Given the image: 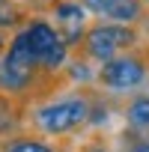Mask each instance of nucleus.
<instances>
[{"mask_svg":"<svg viewBox=\"0 0 149 152\" xmlns=\"http://www.w3.org/2000/svg\"><path fill=\"white\" fill-rule=\"evenodd\" d=\"M0 3H3V0H0Z\"/></svg>","mask_w":149,"mask_h":152,"instance_id":"2eb2a0df","label":"nucleus"},{"mask_svg":"<svg viewBox=\"0 0 149 152\" xmlns=\"http://www.w3.org/2000/svg\"><path fill=\"white\" fill-rule=\"evenodd\" d=\"M90 104H93V87L78 90H54L33 102L27 107V128L45 137H72L81 128H90Z\"/></svg>","mask_w":149,"mask_h":152,"instance_id":"f257e3e1","label":"nucleus"},{"mask_svg":"<svg viewBox=\"0 0 149 152\" xmlns=\"http://www.w3.org/2000/svg\"><path fill=\"white\" fill-rule=\"evenodd\" d=\"M0 152H66V149L51 143L45 134L18 131V134H9L6 140H0Z\"/></svg>","mask_w":149,"mask_h":152,"instance_id":"423d86ee","label":"nucleus"},{"mask_svg":"<svg viewBox=\"0 0 149 152\" xmlns=\"http://www.w3.org/2000/svg\"><path fill=\"white\" fill-rule=\"evenodd\" d=\"M6 48H9V36H6L3 30H0V57L6 54Z\"/></svg>","mask_w":149,"mask_h":152,"instance_id":"ddd939ff","label":"nucleus"},{"mask_svg":"<svg viewBox=\"0 0 149 152\" xmlns=\"http://www.w3.org/2000/svg\"><path fill=\"white\" fill-rule=\"evenodd\" d=\"M122 116L134 134L149 137V93H131V99L122 104Z\"/></svg>","mask_w":149,"mask_h":152,"instance_id":"6e6552de","label":"nucleus"},{"mask_svg":"<svg viewBox=\"0 0 149 152\" xmlns=\"http://www.w3.org/2000/svg\"><path fill=\"white\" fill-rule=\"evenodd\" d=\"M87 15L90 12L84 9L81 0H51V3H48V18L54 21V27L60 30L63 42L72 51L81 45V39H84V33L90 27V18Z\"/></svg>","mask_w":149,"mask_h":152,"instance_id":"39448f33","label":"nucleus"},{"mask_svg":"<svg viewBox=\"0 0 149 152\" xmlns=\"http://www.w3.org/2000/svg\"><path fill=\"white\" fill-rule=\"evenodd\" d=\"M143 3H146V6H149V0H143Z\"/></svg>","mask_w":149,"mask_h":152,"instance_id":"4468645a","label":"nucleus"},{"mask_svg":"<svg viewBox=\"0 0 149 152\" xmlns=\"http://www.w3.org/2000/svg\"><path fill=\"white\" fill-rule=\"evenodd\" d=\"M24 30H27L36 66L42 72H48V75H63V69H66V63L72 57V48L63 42V36L54 27V21L45 18V15H39V12H33L27 18Z\"/></svg>","mask_w":149,"mask_h":152,"instance_id":"20e7f679","label":"nucleus"},{"mask_svg":"<svg viewBox=\"0 0 149 152\" xmlns=\"http://www.w3.org/2000/svg\"><path fill=\"white\" fill-rule=\"evenodd\" d=\"M140 42H143V36H140V30H137L134 24H119V21L102 18V21H93V24L87 27L81 45L74 48V51H81V54H84L87 60H93V63H107V60H113L116 54L137 48Z\"/></svg>","mask_w":149,"mask_h":152,"instance_id":"7ed1b4c3","label":"nucleus"},{"mask_svg":"<svg viewBox=\"0 0 149 152\" xmlns=\"http://www.w3.org/2000/svg\"><path fill=\"white\" fill-rule=\"evenodd\" d=\"M107 21H119V24H143L149 18V6L143 0H110L107 3V12H104Z\"/></svg>","mask_w":149,"mask_h":152,"instance_id":"1a4fd4ad","label":"nucleus"},{"mask_svg":"<svg viewBox=\"0 0 149 152\" xmlns=\"http://www.w3.org/2000/svg\"><path fill=\"white\" fill-rule=\"evenodd\" d=\"M96 84L110 96H131L149 87V45H137L131 51L116 54L107 63H99Z\"/></svg>","mask_w":149,"mask_h":152,"instance_id":"f03ea898","label":"nucleus"},{"mask_svg":"<svg viewBox=\"0 0 149 152\" xmlns=\"http://www.w3.org/2000/svg\"><path fill=\"white\" fill-rule=\"evenodd\" d=\"M27 128V104L0 93V137H9Z\"/></svg>","mask_w":149,"mask_h":152,"instance_id":"0eeeda50","label":"nucleus"},{"mask_svg":"<svg viewBox=\"0 0 149 152\" xmlns=\"http://www.w3.org/2000/svg\"><path fill=\"white\" fill-rule=\"evenodd\" d=\"M128 134L134 137V143H128V146H125V152H149V140H146V137H140V134H134L131 128H128Z\"/></svg>","mask_w":149,"mask_h":152,"instance_id":"f8f14e48","label":"nucleus"},{"mask_svg":"<svg viewBox=\"0 0 149 152\" xmlns=\"http://www.w3.org/2000/svg\"><path fill=\"white\" fill-rule=\"evenodd\" d=\"M78 152H116V149L110 146V140H107L104 134H93V137H87V140L78 146Z\"/></svg>","mask_w":149,"mask_h":152,"instance_id":"9b49d317","label":"nucleus"},{"mask_svg":"<svg viewBox=\"0 0 149 152\" xmlns=\"http://www.w3.org/2000/svg\"><path fill=\"white\" fill-rule=\"evenodd\" d=\"M30 15L33 12L21 3V0H3V3H0V30L3 33H15V30H21L27 24Z\"/></svg>","mask_w":149,"mask_h":152,"instance_id":"9d476101","label":"nucleus"}]
</instances>
